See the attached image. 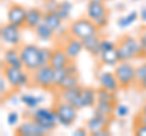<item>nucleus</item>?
Segmentation results:
<instances>
[{
    "mask_svg": "<svg viewBox=\"0 0 146 136\" xmlns=\"http://www.w3.org/2000/svg\"><path fill=\"white\" fill-rule=\"evenodd\" d=\"M117 53L119 61H133L145 57L138 37L125 34L117 42Z\"/></svg>",
    "mask_w": 146,
    "mask_h": 136,
    "instance_id": "obj_1",
    "label": "nucleus"
},
{
    "mask_svg": "<svg viewBox=\"0 0 146 136\" xmlns=\"http://www.w3.org/2000/svg\"><path fill=\"white\" fill-rule=\"evenodd\" d=\"M3 75L5 77L12 91H17L22 88H28L32 85L31 72L25 68H17L11 66H3Z\"/></svg>",
    "mask_w": 146,
    "mask_h": 136,
    "instance_id": "obj_2",
    "label": "nucleus"
},
{
    "mask_svg": "<svg viewBox=\"0 0 146 136\" xmlns=\"http://www.w3.org/2000/svg\"><path fill=\"white\" fill-rule=\"evenodd\" d=\"M31 119H33L40 128H42L45 134H50L57 128L58 121H57V114L55 112L54 107L48 108V107H38L36 110L32 111Z\"/></svg>",
    "mask_w": 146,
    "mask_h": 136,
    "instance_id": "obj_3",
    "label": "nucleus"
},
{
    "mask_svg": "<svg viewBox=\"0 0 146 136\" xmlns=\"http://www.w3.org/2000/svg\"><path fill=\"white\" fill-rule=\"evenodd\" d=\"M121 89H129L136 85V66L131 61H121L113 69Z\"/></svg>",
    "mask_w": 146,
    "mask_h": 136,
    "instance_id": "obj_4",
    "label": "nucleus"
},
{
    "mask_svg": "<svg viewBox=\"0 0 146 136\" xmlns=\"http://www.w3.org/2000/svg\"><path fill=\"white\" fill-rule=\"evenodd\" d=\"M67 27H68V34L80 40L88 38L90 35L100 33V29L96 27V24L91 20H89L88 17L77 18L74 21H72Z\"/></svg>",
    "mask_w": 146,
    "mask_h": 136,
    "instance_id": "obj_5",
    "label": "nucleus"
},
{
    "mask_svg": "<svg viewBox=\"0 0 146 136\" xmlns=\"http://www.w3.org/2000/svg\"><path fill=\"white\" fill-rule=\"evenodd\" d=\"M40 49H42V46L33 43L22 44L20 46V53H21V60L23 62V67L26 71L31 72V73L42 66V62H40Z\"/></svg>",
    "mask_w": 146,
    "mask_h": 136,
    "instance_id": "obj_6",
    "label": "nucleus"
},
{
    "mask_svg": "<svg viewBox=\"0 0 146 136\" xmlns=\"http://www.w3.org/2000/svg\"><path fill=\"white\" fill-rule=\"evenodd\" d=\"M31 75L32 85L48 91L55 90V69L50 65L40 66L34 72H32Z\"/></svg>",
    "mask_w": 146,
    "mask_h": 136,
    "instance_id": "obj_7",
    "label": "nucleus"
},
{
    "mask_svg": "<svg viewBox=\"0 0 146 136\" xmlns=\"http://www.w3.org/2000/svg\"><path fill=\"white\" fill-rule=\"evenodd\" d=\"M54 110L57 114V121L58 125L70 128L71 125L74 124V121L78 118V111L77 108L68 102H65L62 100H56L54 105Z\"/></svg>",
    "mask_w": 146,
    "mask_h": 136,
    "instance_id": "obj_8",
    "label": "nucleus"
},
{
    "mask_svg": "<svg viewBox=\"0 0 146 136\" xmlns=\"http://www.w3.org/2000/svg\"><path fill=\"white\" fill-rule=\"evenodd\" d=\"M0 39H1V43L4 45L20 48L22 45L21 27H17L10 23V22H6L0 28Z\"/></svg>",
    "mask_w": 146,
    "mask_h": 136,
    "instance_id": "obj_9",
    "label": "nucleus"
},
{
    "mask_svg": "<svg viewBox=\"0 0 146 136\" xmlns=\"http://www.w3.org/2000/svg\"><path fill=\"white\" fill-rule=\"evenodd\" d=\"M96 81L99 88L106 89L113 92H118L121 90V85L118 83L115 73L111 71H100L96 74Z\"/></svg>",
    "mask_w": 146,
    "mask_h": 136,
    "instance_id": "obj_10",
    "label": "nucleus"
},
{
    "mask_svg": "<svg viewBox=\"0 0 146 136\" xmlns=\"http://www.w3.org/2000/svg\"><path fill=\"white\" fill-rule=\"evenodd\" d=\"M61 46H62L63 50H65V52L67 53L68 57H70L72 61H74L76 58L82 53V51L84 50L83 42L78 38L72 37V35H70V34L63 38L62 43H61Z\"/></svg>",
    "mask_w": 146,
    "mask_h": 136,
    "instance_id": "obj_11",
    "label": "nucleus"
},
{
    "mask_svg": "<svg viewBox=\"0 0 146 136\" xmlns=\"http://www.w3.org/2000/svg\"><path fill=\"white\" fill-rule=\"evenodd\" d=\"M110 15L105 1H88L85 7V17H88L95 23L96 21Z\"/></svg>",
    "mask_w": 146,
    "mask_h": 136,
    "instance_id": "obj_12",
    "label": "nucleus"
},
{
    "mask_svg": "<svg viewBox=\"0 0 146 136\" xmlns=\"http://www.w3.org/2000/svg\"><path fill=\"white\" fill-rule=\"evenodd\" d=\"M27 10L23 5L21 4H12L10 5L7 10V13H6V18H7V22L10 23L15 24L17 27H25V23H26V17H27Z\"/></svg>",
    "mask_w": 146,
    "mask_h": 136,
    "instance_id": "obj_13",
    "label": "nucleus"
},
{
    "mask_svg": "<svg viewBox=\"0 0 146 136\" xmlns=\"http://www.w3.org/2000/svg\"><path fill=\"white\" fill-rule=\"evenodd\" d=\"M15 134L17 136H43L46 135L45 131L35 123L33 119L23 120L21 124H18L15 129Z\"/></svg>",
    "mask_w": 146,
    "mask_h": 136,
    "instance_id": "obj_14",
    "label": "nucleus"
},
{
    "mask_svg": "<svg viewBox=\"0 0 146 136\" xmlns=\"http://www.w3.org/2000/svg\"><path fill=\"white\" fill-rule=\"evenodd\" d=\"M82 90H83V86L79 84V85H76L73 88H68L65 90H60L57 94V98L58 100H62L65 102H68L71 105L74 106L77 110H78V106H79V97H80V94H82Z\"/></svg>",
    "mask_w": 146,
    "mask_h": 136,
    "instance_id": "obj_15",
    "label": "nucleus"
},
{
    "mask_svg": "<svg viewBox=\"0 0 146 136\" xmlns=\"http://www.w3.org/2000/svg\"><path fill=\"white\" fill-rule=\"evenodd\" d=\"M3 66L25 68L23 62H22V60H21L20 48L10 46V48L5 49V51H4V53H3Z\"/></svg>",
    "mask_w": 146,
    "mask_h": 136,
    "instance_id": "obj_16",
    "label": "nucleus"
},
{
    "mask_svg": "<svg viewBox=\"0 0 146 136\" xmlns=\"http://www.w3.org/2000/svg\"><path fill=\"white\" fill-rule=\"evenodd\" d=\"M98 101L96 89L91 86H83L80 97H79V106L78 110H84V108H94Z\"/></svg>",
    "mask_w": 146,
    "mask_h": 136,
    "instance_id": "obj_17",
    "label": "nucleus"
},
{
    "mask_svg": "<svg viewBox=\"0 0 146 136\" xmlns=\"http://www.w3.org/2000/svg\"><path fill=\"white\" fill-rule=\"evenodd\" d=\"M44 18V11L39 7H28L27 10V17H26V23L25 28L34 30L36 27L43 22Z\"/></svg>",
    "mask_w": 146,
    "mask_h": 136,
    "instance_id": "obj_18",
    "label": "nucleus"
},
{
    "mask_svg": "<svg viewBox=\"0 0 146 136\" xmlns=\"http://www.w3.org/2000/svg\"><path fill=\"white\" fill-rule=\"evenodd\" d=\"M71 61L72 60L68 57V55L65 52V50L62 49L61 45L54 48L51 61H50V66H51L54 69H61V68H65Z\"/></svg>",
    "mask_w": 146,
    "mask_h": 136,
    "instance_id": "obj_19",
    "label": "nucleus"
},
{
    "mask_svg": "<svg viewBox=\"0 0 146 136\" xmlns=\"http://www.w3.org/2000/svg\"><path fill=\"white\" fill-rule=\"evenodd\" d=\"M101 39L100 38V33L99 34H94L90 35V37L83 39V46L86 52L91 55L93 57H96L100 55V44H101Z\"/></svg>",
    "mask_w": 146,
    "mask_h": 136,
    "instance_id": "obj_20",
    "label": "nucleus"
},
{
    "mask_svg": "<svg viewBox=\"0 0 146 136\" xmlns=\"http://www.w3.org/2000/svg\"><path fill=\"white\" fill-rule=\"evenodd\" d=\"M34 34L40 43H50L56 38V32L52 28H50L44 22H42V23L34 29Z\"/></svg>",
    "mask_w": 146,
    "mask_h": 136,
    "instance_id": "obj_21",
    "label": "nucleus"
},
{
    "mask_svg": "<svg viewBox=\"0 0 146 136\" xmlns=\"http://www.w3.org/2000/svg\"><path fill=\"white\" fill-rule=\"evenodd\" d=\"M21 96V102L22 105H25V107L29 111H34L40 105L45 101V97L43 95H34V94H29V92H25L20 95Z\"/></svg>",
    "mask_w": 146,
    "mask_h": 136,
    "instance_id": "obj_22",
    "label": "nucleus"
},
{
    "mask_svg": "<svg viewBox=\"0 0 146 136\" xmlns=\"http://www.w3.org/2000/svg\"><path fill=\"white\" fill-rule=\"evenodd\" d=\"M98 61L100 65L106 66V67H116L119 63V57L117 53V48L112 50H107V51H101L98 56Z\"/></svg>",
    "mask_w": 146,
    "mask_h": 136,
    "instance_id": "obj_23",
    "label": "nucleus"
},
{
    "mask_svg": "<svg viewBox=\"0 0 146 136\" xmlns=\"http://www.w3.org/2000/svg\"><path fill=\"white\" fill-rule=\"evenodd\" d=\"M85 128L88 129L89 135H93L94 133H98V131L102 130V129H105V128H108V125L105 123L102 119H100L99 117H96V116L93 114L88 120H86Z\"/></svg>",
    "mask_w": 146,
    "mask_h": 136,
    "instance_id": "obj_24",
    "label": "nucleus"
},
{
    "mask_svg": "<svg viewBox=\"0 0 146 136\" xmlns=\"http://www.w3.org/2000/svg\"><path fill=\"white\" fill-rule=\"evenodd\" d=\"M139 20V12L138 11H130L127 15L121 16L117 20V27L119 29H127L128 27H130L131 24H134L136 21Z\"/></svg>",
    "mask_w": 146,
    "mask_h": 136,
    "instance_id": "obj_25",
    "label": "nucleus"
},
{
    "mask_svg": "<svg viewBox=\"0 0 146 136\" xmlns=\"http://www.w3.org/2000/svg\"><path fill=\"white\" fill-rule=\"evenodd\" d=\"M43 22L46 23L50 28H52L56 32L61 26H63V21L60 16L57 15V12H44V18Z\"/></svg>",
    "mask_w": 146,
    "mask_h": 136,
    "instance_id": "obj_26",
    "label": "nucleus"
},
{
    "mask_svg": "<svg viewBox=\"0 0 146 136\" xmlns=\"http://www.w3.org/2000/svg\"><path fill=\"white\" fill-rule=\"evenodd\" d=\"M73 7H74V5H73L70 0H62V1H60V5H58V9H57L56 12L62 18V21L65 22L71 17Z\"/></svg>",
    "mask_w": 146,
    "mask_h": 136,
    "instance_id": "obj_27",
    "label": "nucleus"
},
{
    "mask_svg": "<svg viewBox=\"0 0 146 136\" xmlns=\"http://www.w3.org/2000/svg\"><path fill=\"white\" fill-rule=\"evenodd\" d=\"M96 94H98V100L100 101H107V102H113L117 103V92L110 91V90L102 89V88H98L96 89Z\"/></svg>",
    "mask_w": 146,
    "mask_h": 136,
    "instance_id": "obj_28",
    "label": "nucleus"
},
{
    "mask_svg": "<svg viewBox=\"0 0 146 136\" xmlns=\"http://www.w3.org/2000/svg\"><path fill=\"white\" fill-rule=\"evenodd\" d=\"M115 107H116V103H113V102L100 101V100H98L96 105H95L94 108H96V110H99L100 112L105 113V114H108V116H113V117H115Z\"/></svg>",
    "mask_w": 146,
    "mask_h": 136,
    "instance_id": "obj_29",
    "label": "nucleus"
},
{
    "mask_svg": "<svg viewBox=\"0 0 146 136\" xmlns=\"http://www.w3.org/2000/svg\"><path fill=\"white\" fill-rule=\"evenodd\" d=\"M79 84H80L79 74H68L66 77V79L63 80V83L61 84V86H60V89H58L57 91L68 89V88H73V86H76V85H79Z\"/></svg>",
    "mask_w": 146,
    "mask_h": 136,
    "instance_id": "obj_30",
    "label": "nucleus"
},
{
    "mask_svg": "<svg viewBox=\"0 0 146 136\" xmlns=\"http://www.w3.org/2000/svg\"><path fill=\"white\" fill-rule=\"evenodd\" d=\"M52 51H54L52 48L42 46V49H40V62H42V66L50 65L51 56H52Z\"/></svg>",
    "mask_w": 146,
    "mask_h": 136,
    "instance_id": "obj_31",
    "label": "nucleus"
},
{
    "mask_svg": "<svg viewBox=\"0 0 146 136\" xmlns=\"http://www.w3.org/2000/svg\"><path fill=\"white\" fill-rule=\"evenodd\" d=\"M68 75V72L65 68L61 69H55V90H58L61 86V84L63 83V80L66 79V77Z\"/></svg>",
    "mask_w": 146,
    "mask_h": 136,
    "instance_id": "obj_32",
    "label": "nucleus"
},
{
    "mask_svg": "<svg viewBox=\"0 0 146 136\" xmlns=\"http://www.w3.org/2000/svg\"><path fill=\"white\" fill-rule=\"evenodd\" d=\"M129 113H130V110H129V107H128V105H125V103H119V102L116 103L115 117H117V118H127L128 116H129Z\"/></svg>",
    "mask_w": 146,
    "mask_h": 136,
    "instance_id": "obj_33",
    "label": "nucleus"
},
{
    "mask_svg": "<svg viewBox=\"0 0 146 136\" xmlns=\"http://www.w3.org/2000/svg\"><path fill=\"white\" fill-rule=\"evenodd\" d=\"M6 123L9 126H17L20 123V113L17 111H11L6 116Z\"/></svg>",
    "mask_w": 146,
    "mask_h": 136,
    "instance_id": "obj_34",
    "label": "nucleus"
},
{
    "mask_svg": "<svg viewBox=\"0 0 146 136\" xmlns=\"http://www.w3.org/2000/svg\"><path fill=\"white\" fill-rule=\"evenodd\" d=\"M60 3L57 0H44L43 1V9L44 12H56Z\"/></svg>",
    "mask_w": 146,
    "mask_h": 136,
    "instance_id": "obj_35",
    "label": "nucleus"
},
{
    "mask_svg": "<svg viewBox=\"0 0 146 136\" xmlns=\"http://www.w3.org/2000/svg\"><path fill=\"white\" fill-rule=\"evenodd\" d=\"M145 78H146V62H143L139 66H136V85L141 83Z\"/></svg>",
    "mask_w": 146,
    "mask_h": 136,
    "instance_id": "obj_36",
    "label": "nucleus"
},
{
    "mask_svg": "<svg viewBox=\"0 0 146 136\" xmlns=\"http://www.w3.org/2000/svg\"><path fill=\"white\" fill-rule=\"evenodd\" d=\"M117 48V43L113 42L111 39L104 38L101 39V44H100V52L101 51H107V50H112Z\"/></svg>",
    "mask_w": 146,
    "mask_h": 136,
    "instance_id": "obj_37",
    "label": "nucleus"
},
{
    "mask_svg": "<svg viewBox=\"0 0 146 136\" xmlns=\"http://www.w3.org/2000/svg\"><path fill=\"white\" fill-rule=\"evenodd\" d=\"M10 85H9L7 80L5 79V77L1 74V78H0V94H1V98L7 97L9 96V90H10Z\"/></svg>",
    "mask_w": 146,
    "mask_h": 136,
    "instance_id": "obj_38",
    "label": "nucleus"
},
{
    "mask_svg": "<svg viewBox=\"0 0 146 136\" xmlns=\"http://www.w3.org/2000/svg\"><path fill=\"white\" fill-rule=\"evenodd\" d=\"M133 134L136 135V136H146V125H145V124L136 123V121H134Z\"/></svg>",
    "mask_w": 146,
    "mask_h": 136,
    "instance_id": "obj_39",
    "label": "nucleus"
},
{
    "mask_svg": "<svg viewBox=\"0 0 146 136\" xmlns=\"http://www.w3.org/2000/svg\"><path fill=\"white\" fill-rule=\"evenodd\" d=\"M138 38H139V40H140V44H141V48H143L144 55H145V57H146V27H144V28L139 32Z\"/></svg>",
    "mask_w": 146,
    "mask_h": 136,
    "instance_id": "obj_40",
    "label": "nucleus"
},
{
    "mask_svg": "<svg viewBox=\"0 0 146 136\" xmlns=\"http://www.w3.org/2000/svg\"><path fill=\"white\" fill-rule=\"evenodd\" d=\"M66 69L68 72V74H79V71H78V67L74 63V61H71L68 65L66 66Z\"/></svg>",
    "mask_w": 146,
    "mask_h": 136,
    "instance_id": "obj_41",
    "label": "nucleus"
},
{
    "mask_svg": "<svg viewBox=\"0 0 146 136\" xmlns=\"http://www.w3.org/2000/svg\"><path fill=\"white\" fill-rule=\"evenodd\" d=\"M108 22H110V18H108V16H106V17H104V18L96 21V22H95V24H96V27L100 30H102V29H105L108 26Z\"/></svg>",
    "mask_w": 146,
    "mask_h": 136,
    "instance_id": "obj_42",
    "label": "nucleus"
},
{
    "mask_svg": "<svg viewBox=\"0 0 146 136\" xmlns=\"http://www.w3.org/2000/svg\"><path fill=\"white\" fill-rule=\"evenodd\" d=\"M9 102L11 103L12 106H18L20 103H22L21 102V96H18V95H16V94H11V95H9Z\"/></svg>",
    "mask_w": 146,
    "mask_h": 136,
    "instance_id": "obj_43",
    "label": "nucleus"
},
{
    "mask_svg": "<svg viewBox=\"0 0 146 136\" xmlns=\"http://www.w3.org/2000/svg\"><path fill=\"white\" fill-rule=\"evenodd\" d=\"M73 135L74 136H86V135H89V131H88V129L85 128H83V126H80V128H77L74 131H73Z\"/></svg>",
    "mask_w": 146,
    "mask_h": 136,
    "instance_id": "obj_44",
    "label": "nucleus"
},
{
    "mask_svg": "<svg viewBox=\"0 0 146 136\" xmlns=\"http://www.w3.org/2000/svg\"><path fill=\"white\" fill-rule=\"evenodd\" d=\"M134 121H136V123L145 124V125H146V114H144V113L139 112V114H136V116H135Z\"/></svg>",
    "mask_w": 146,
    "mask_h": 136,
    "instance_id": "obj_45",
    "label": "nucleus"
},
{
    "mask_svg": "<svg viewBox=\"0 0 146 136\" xmlns=\"http://www.w3.org/2000/svg\"><path fill=\"white\" fill-rule=\"evenodd\" d=\"M139 20H141L143 23H146V6H141L139 10Z\"/></svg>",
    "mask_w": 146,
    "mask_h": 136,
    "instance_id": "obj_46",
    "label": "nucleus"
},
{
    "mask_svg": "<svg viewBox=\"0 0 146 136\" xmlns=\"http://www.w3.org/2000/svg\"><path fill=\"white\" fill-rule=\"evenodd\" d=\"M108 135H111L108 128H105V129H102V130L98 131V133H94V134H93V136H108Z\"/></svg>",
    "mask_w": 146,
    "mask_h": 136,
    "instance_id": "obj_47",
    "label": "nucleus"
},
{
    "mask_svg": "<svg viewBox=\"0 0 146 136\" xmlns=\"http://www.w3.org/2000/svg\"><path fill=\"white\" fill-rule=\"evenodd\" d=\"M136 86H139V89L140 90H143V91H146V78L141 81V83H139Z\"/></svg>",
    "mask_w": 146,
    "mask_h": 136,
    "instance_id": "obj_48",
    "label": "nucleus"
},
{
    "mask_svg": "<svg viewBox=\"0 0 146 136\" xmlns=\"http://www.w3.org/2000/svg\"><path fill=\"white\" fill-rule=\"evenodd\" d=\"M116 9H117L118 11H121V10H124V9H125V5H124V4H118V5L116 6Z\"/></svg>",
    "mask_w": 146,
    "mask_h": 136,
    "instance_id": "obj_49",
    "label": "nucleus"
},
{
    "mask_svg": "<svg viewBox=\"0 0 146 136\" xmlns=\"http://www.w3.org/2000/svg\"><path fill=\"white\" fill-rule=\"evenodd\" d=\"M141 113H144V114H146V102L144 103L143 106H141V110H140Z\"/></svg>",
    "mask_w": 146,
    "mask_h": 136,
    "instance_id": "obj_50",
    "label": "nucleus"
},
{
    "mask_svg": "<svg viewBox=\"0 0 146 136\" xmlns=\"http://www.w3.org/2000/svg\"><path fill=\"white\" fill-rule=\"evenodd\" d=\"M88 1H105V0H88Z\"/></svg>",
    "mask_w": 146,
    "mask_h": 136,
    "instance_id": "obj_51",
    "label": "nucleus"
},
{
    "mask_svg": "<svg viewBox=\"0 0 146 136\" xmlns=\"http://www.w3.org/2000/svg\"><path fill=\"white\" fill-rule=\"evenodd\" d=\"M133 3H138V1H141V0H131Z\"/></svg>",
    "mask_w": 146,
    "mask_h": 136,
    "instance_id": "obj_52",
    "label": "nucleus"
},
{
    "mask_svg": "<svg viewBox=\"0 0 146 136\" xmlns=\"http://www.w3.org/2000/svg\"><path fill=\"white\" fill-rule=\"evenodd\" d=\"M105 1H106V0H105Z\"/></svg>",
    "mask_w": 146,
    "mask_h": 136,
    "instance_id": "obj_53",
    "label": "nucleus"
}]
</instances>
